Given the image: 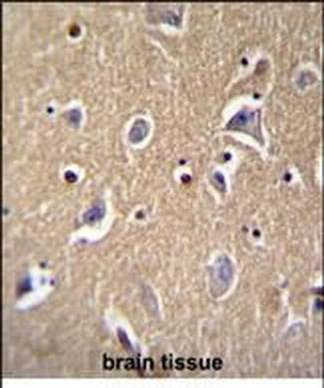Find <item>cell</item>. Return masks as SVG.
I'll list each match as a JSON object with an SVG mask.
<instances>
[{"instance_id":"3","label":"cell","mask_w":324,"mask_h":388,"mask_svg":"<svg viewBox=\"0 0 324 388\" xmlns=\"http://www.w3.org/2000/svg\"><path fill=\"white\" fill-rule=\"evenodd\" d=\"M105 212L103 206H96L86 213L85 215V220L89 223L95 222L103 218Z\"/></svg>"},{"instance_id":"1","label":"cell","mask_w":324,"mask_h":388,"mask_svg":"<svg viewBox=\"0 0 324 388\" xmlns=\"http://www.w3.org/2000/svg\"><path fill=\"white\" fill-rule=\"evenodd\" d=\"M233 277L232 262L227 257L218 259L214 265L211 277V291L218 296L224 294L229 288Z\"/></svg>"},{"instance_id":"4","label":"cell","mask_w":324,"mask_h":388,"mask_svg":"<svg viewBox=\"0 0 324 388\" xmlns=\"http://www.w3.org/2000/svg\"><path fill=\"white\" fill-rule=\"evenodd\" d=\"M316 308L318 310H321L323 307V303L322 301L318 300L316 304Z\"/></svg>"},{"instance_id":"2","label":"cell","mask_w":324,"mask_h":388,"mask_svg":"<svg viewBox=\"0 0 324 388\" xmlns=\"http://www.w3.org/2000/svg\"><path fill=\"white\" fill-rule=\"evenodd\" d=\"M148 131L147 122L144 120H138L135 122L129 132V140L133 144H138L146 137Z\"/></svg>"}]
</instances>
